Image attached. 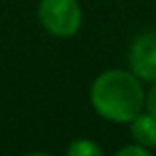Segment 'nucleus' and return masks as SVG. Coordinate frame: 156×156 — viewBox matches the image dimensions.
Returning a JSON list of instances; mask_svg holds the SVG:
<instances>
[{
    "instance_id": "0eeeda50",
    "label": "nucleus",
    "mask_w": 156,
    "mask_h": 156,
    "mask_svg": "<svg viewBox=\"0 0 156 156\" xmlns=\"http://www.w3.org/2000/svg\"><path fill=\"white\" fill-rule=\"evenodd\" d=\"M146 111H148L150 115L156 119V83H154V87L148 91V95H146Z\"/></svg>"
},
{
    "instance_id": "39448f33",
    "label": "nucleus",
    "mask_w": 156,
    "mask_h": 156,
    "mask_svg": "<svg viewBox=\"0 0 156 156\" xmlns=\"http://www.w3.org/2000/svg\"><path fill=\"white\" fill-rule=\"evenodd\" d=\"M67 154L69 156H101L103 150L89 138H77L67 146Z\"/></svg>"
},
{
    "instance_id": "20e7f679",
    "label": "nucleus",
    "mask_w": 156,
    "mask_h": 156,
    "mask_svg": "<svg viewBox=\"0 0 156 156\" xmlns=\"http://www.w3.org/2000/svg\"><path fill=\"white\" fill-rule=\"evenodd\" d=\"M130 134H133L134 142L146 148H156V119L150 113H138L130 121Z\"/></svg>"
},
{
    "instance_id": "423d86ee",
    "label": "nucleus",
    "mask_w": 156,
    "mask_h": 156,
    "mask_svg": "<svg viewBox=\"0 0 156 156\" xmlns=\"http://www.w3.org/2000/svg\"><path fill=\"white\" fill-rule=\"evenodd\" d=\"M150 154V148L142 144H130V146H125V148L117 150V156H148Z\"/></svg>"
},
{
    "instance_id": "f257e3e1",
    "label": "nucleus",
    "mask_w": 156,
    "mask_h": 156,
    "mask_svg": "<svg viewBox=\"0 0 156 156\" xmlns=\"http://www.w3.org/2000/svg\"><path fill=\"white\" fill-rule=\"evenodd\" d=\"M91 105L97 113L113 122H130L142 111L146 97L133 71L109 69L91 85Z\"/></svg>"
},
{
    "instance_id": "f03ea898",
    "label": "nucleus",
    "mask_w": 156,
    "mask_h": 156,
    "mask_svg": "<svg viewBox=\"0 0 156 156\" xmlns=\"http://www.w3.org/2000/svg\"><path fill=\"white\" fill-rule=\"evenodd\" d=\"M38 18L48 34L71 38L79 32L83 14L77 0H40Z\"/></svg>"
},
{
    "instance_id": "7ed1b4c3",
    "label": "nucleus",
    "mask_w": 156,
    "mask_h": 156,
    "mask_svg": "<svg viewBox=\"0 0 156 156\" xmlns=\"http://www.w3.org/2000/svg\"><path fill=\"white\" fill-rule=\"evenodd\" d=\"M129 63L136 77L156 83V32H144L133 42Z\"/></svg>"
}]
</instances>
